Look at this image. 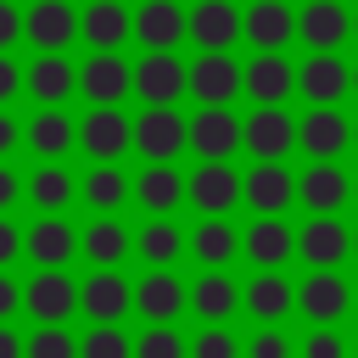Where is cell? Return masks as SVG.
<instances>
[{
    "label": "cell",
    "instance_id": "obj_1",
    "mask_svg": "<svg viewBox=\"0 0 358 358\" xmlns=\"http://www.w3.org/2000/svg\"><path fill=\"white\" fill-rule=\"evenodd\" d=\"M241 151H252V162H285L296 151V117L285 106H252L241 117Z\"/></svg>",
    "mask_w": 358,
    "mask_h": 358
},
{
    "label": "cell",
    "instance_id": "obj_2",
    "mask_svg": "<svg viewBox=\"0 0 358 358\" xmlns=\"http://www.w3.org/2000/svg\"><path fill=\"white\" fill-rule=\"evenodd\" d=\"M241 95H252V106H285L296 95V62L285 50H252V62H241Z\"/></svg>",
    "mask_w": 358,
    "mask_h": 358
},
{
    "label": "cell",
    "instance_id": "obj_3",
    "mask_svg": "<svg viewBox=\"0 0 358 358\" xmlns=\"http://www.w3.org/2000/svg\"><path fill=\"white\" fill-rule=\"evenodd\" d=\"M22 313L34 324H67L78 313V280L67 268H34V280L22 285Z\"/></svg>",
    "mask_w": 358,
    "mask_h": 358
},
{
    "label": "cell",
    "instance_id": "obj_4",
    "mask_svg": "<svg viewBox=\"0 0 358 358\" xmlns=\"http://www.w3.org/2000/svg\"><path fill=\"white\" fill-rule=\"evenodd\" d=\"M78 95L90 106H123V95H134V67L123 50H90L78 62Z\"/></svg>",
    "mask_w": 358,
    "mask_h": 358
},
{
    "label": "cell",
    "instance_id": "obj_5",
    "mask_svg": "<svg viewBox=\"0 0 358 358\" xmlns=\"http://www.w3.org/2000/svg\"><path fill=\"white\" fill-rule=\"evenodd\" d=\"M78 145L90 162H117L123 151H134V117L123 106H90L78 117Z\"/></svg>",
    "mask_w": 358,
    "mask_h": 358
},
{
    "label": "cell",
    "instance_id": "obj_6",
    "mask_svg": "<svg viewBox=\"0 0 358 358\" xmlns=\"http://www.w3.org/2000/svg\"><path fill=\"white\" fill-rule=\"evenodd\" d=\"M296 257L308 268H341L352 257V224H341V213H308L296 229Z\"/></svg>",
    "mask_w": 358,
    "mask_h": 358
},
{
    "label": "cell",
    "instance_id": "obj_7",
    "mask_svg": "<svg viewBox=\"0 0 358 358\" xmlns=\"http://www.w3.org/2000/svg\"><path fill=\"white\" fill-rule=\"evenodd\" d=\"M78 313L90 324H117L123 313H134V280L117 268H90L78 280Z\"/></svg>",
    "mask_w": 358,
    "mask_h": 358
},
{
    "label": "cell",
    "instance_id": "obj_8",
    "mask_svg": "<svg viewBox=\"0 0 358 358\" xmlns=\"http://www.w3.org/2000/svg\"><path fill=\"white\" fill-rule=\"evenodd\" d=\"M296 313L308 324H336L352 313V280L341 268H308V280L296 285Z\"/></svg>",
    "mask_w": 358,
    "mask_h": 358
},
{
    "label": "cell",
    "instance_id": "obj_9",
    "mask_svg": "<svg viewBox=\"0 0 358 358\" xmlns=\"http://www.w3.org/2000/svg\"><path fill=\"white\" fill-rule=\"evenodd\" d=\"M185 95H196L201 106H229L241 95V62L229 50H201L196 62H185Z\"/></svg>",
    "mask_w": 358,
    "mask_h": 358
},
{
    "label": "cell",
    "instance_id": "obj_10",
    "mask_svg": "<svg viewBox=\"0 0 358 358\" xmlns=\"http://www.w3.org/2000/svg\"><path fill=\"white\" fill-rule=\"evenodd\" d=\"M296 95L308 106H341V95H352V67L336 50H308L296 62Z\"/></svg>",
    "mask_w": 358,
    "mask_h": 358
},
{
    "label": "cell",
    "instance_id": "obj_11",
    "mask_svg": "<svg viewBox=\"0 0 358 358\" xmlns=\"http://www.w3.org/2000/svg\"><path fill=\"white\" fill-rule=\"evenodd\" d=\"M185 201L201 218H229L241 207V173L229 162H201V168L185 173Z\"/></svg>",
    "mask_w": 358,
    "mask_h": 358
},
{
    "label": "cell",
    "instance_id": "obj_12",
    "mask_svg": "<svg viewBox=\"0 0 358 358\" xmlns=\"http://www.w3.org/2000/svg\"><path fill=\"white\" fill-rule=\"evenodd\" d=\"M185 145H190L201 162H229V157L241 151V117H235L229 106H201V112H190V123H185Z\"/></svg>",
    "mask_w": 358,
    "mask_h": 358
},
{
    "label": "cell",
    "instance_id": "obj_13",
    "mask_svg": "<svg viewBox=\"0 0 358 358\" xmlns=\"http://www.w3.org/2000/svg\"><path fill=\"white\" fill-rule=\"evenodd\" d=\"M296 145L308 151V162H336L352 145V117L341 106H308L296 117Z\"/></svg>",
    "mask_w": 358,
    "mask_h": 358
},
{
    "label": "cell",
    "instance_id": "obj_14",
    "mask_svg": "<svg viewBox=\"0 0 358 358\" xmlns=\"http://www.w3.org/2000/svg\"><path fill=\"white\" fill-rule=\"evenodd\" d=\"M296 201V173L285 162H252L241 173V207H252L257 218H280Z\"/></svg>",
    "mask_w": 358,
    "mask_h": 358
},
{
    "label": "cell",
    "instance_id": "obj_15",
    "mask_svg": "<svg viewBox=\"0 0 358 358\" xmlns=\"http://www.w3.org/2000/svg\"><path fill=\"white\" fill-rule=\"evenodd\" d=\"M22 257H34V268H67L78 257V229L67 224V213H39L22 229Z\"/></svg>",
    "mask_w": 358,
    "mask_h": 358
},
{
    "label": "cell",
    "instance_id": "obj_16",
    "mask_svg": "<svg viewBox=\"0 0 358 358\" xmlns=\"http://www.w3.org/2000/svg\"><path fill=\"white\" fill-rule=\"evenodd\" d=\"M190 308V285L173 274V268H145L134 280V313L145 324H173L179 313Z\"/></svg>",
    "mask_w": 358,
    "mask_h": 358
},
{
    "label": "cell",
    "instance_id": "obj_17",
    "mask_svg": "<svg viewBox=\"0 0 358 358\" xmlns=\"http://www.w3.org/2000/svg\"><path fill=\"white\" fill-rule=\"evenodd\" d=\"M185 112L179 106H145L140 117H134V151L145 157V162H173L179 151H185Z\"/></svg>",
    "mask_w": 358,
    "mask_h": 358
},
{
    "label": "cell",
    "instance_id": "obj_18",
    "mask_svg": "<svg viewBox=\"0 0 358 358\" xmlns=\"http://www.w3.org/2000/svg\"><path fill=\"white\" fill-rule=\"evenodd\" d=\"M22 95H34L39 106H62L67 95H78V67L67 62V50H34V62L22 67Z\"/></svg>",
    "mask_w": 358,
    "mask_h": 358
},
{
    "label": "cell",
    "instance_id": "obj_19",
    "mask_svg": "<svg viewBox=\"0 0 358 358\" xmlns=\"http://www.w3.org/2000/svg\"><path fill=\"white\" fill-rule=\"evenodd\" d=\"M134 95L145 106H179V95H185V62H179V50H145L134 62Z\"/></svg>",
    "mask_w": 358,
    "mask_h": 358
},
{
    "label": "cell",
    "instance_id": "obj_20",
    "mask_svg": "<svg viewBox=\"0 0 358 358\" xmlns=\"http://www.w3.org/2000/svg\"><path fill=\"white\" fill-rule=\"evenodd\" d=\"M241 257L252 268H285L296 257V229L285 218H257L252 213V224L241 229Z\"/></svg>",
    "mask_w": 358,
    "mask_h": 358
},
{
    "label": "cell",
    "instance_id": "obj_21",
    "mask_svg": "<svg viewBox=\"0 0 358 358\" xmlns=\"http://www.w3.org/2000/svg\"><path fill=\"white\" fill-rule=\"evenodd\" d=\"M22 39L34 50H67L78 39V11L73 0H34L22 11Z\"/></svg>",
    "mask_w": 358,
    "mask_h": 358
},
{
    "label": "cell",
    "instance_id": "obj_22",
    "mask_svg": "<svg viewBox=\"0 0 358 358\" xmlns=\"http://www.w3.org/2000/svg\"><path fill=\"white\" fill-rule=\"evenodd\" d=\"M296 201L308 213H341L352 201V173L341 162H308L296 173Z\"/></svg>",
    "mask_w": 358,
    "mask_h": 358
},
{
    "label": "cell",
    "instance_id": "obj_23",
    "mask_svg": "<svg viewBox=\"0 0 358 358\" xmlns=\"http://www.w3.org/2000/svg\"><path fill=\"white\" fill-rule=\"evenodd\" d=\"M129 252H134V229L117 213H95L78 229V257H90V268H117Z\"/></svg>",
    "mask_w": 358,
    "mask_h": 358
},
{
    "label": "cell",
    "instance_id": "obj_24",
    "mask_svg": "<svg viewBox=\"0 0 358 358\" xmlns=\"http://www.w3.org/2000/svg\"><path fill=\"white\" fill-rule=\"evenodd\" d=\"M22 145H28L39 162H62V157L78 145V117H67L62 106H39V112L22 123Z\"/></svg>",
    "mask_w": 358,
    "mask_h": 358
},
{
    "label": "cell",
    "instance_id": "obj_25",
    "mask_svg": "<svg viewBox=\"0 0 358 358\" xmlns=\"http://www.w3.org/2000/svg\"><path fill=\"white\" fill-rule=\"evenodd\" d=\"M241 308H246L257 324H280L285 313H296V285H291L280 268H257V274L241 285Z\"/></svg>",
    "mask_w": 358,
    "mask_h": 358
},
{
    "label": "cell",
    "instance_id": "obj_26",
    "mask_svg": "<svg viewBox=\"0 0 358 358\" xmlns=\"http://www.w3.org/2000/svg\"><path fill=\"white\" fill-rule=\"evenodd\" d=\"M241 39L257 50H285L296 39V11L285 0H252L241 11Z\"/></svg>",
    "mask_w": 358,
    "mask_h": 358
},
{
    "label": "cell",
    "instance_id": "obj_27",
    "mask_svg": "<svg viewBox=\"0 0 358 358\" xmlns=\"http://www.w3.org/2000/svg\"><path fill=\"white\" fill-rule=\"evenodd\" d=\"M185 39H196L201 50H229L241 39V11L235 0H196L185 11Z\"/></svg>",
    "mask_w": 358,
    "mask_h": 358
},
{
    "label": "cell",
    "instance_id": "obj_28",
    "mask_svg": "<svg viewBox=\"0 0 358 358\" xmlns=\"http://www.w3.org/2000/svg\"><path fill=\"white\" fill-rule=\"evenodd\" d=\"M296 39L308 50H336V45L352 39V11L341 0H308L296 11Z\"/></svg>",
    "mask_w": 358,
    "mask_h": 358
},
{
    "label": "cell",
    "instance_id": "obj_29",
    "mask_svg": "<svg viewBox=\"0 0 358 358\" xmlns=\"http://www.w3.org/2000/svg\"><path fill=\"white\" fill-rule=\"evenodd\" d=\"M129 34H134V11H129L123 0H90V6L78 11V39H84L90 50H117Z\"/></svg>",
    "mask_w": 358,
    "mask_h": 358
},
{
    "label": "cell",
    "instance_id": "obj_30",
    "mask_svg": "<svg viewBox=\"0 0 358 358\" xmlns=\"http://www.w3.org/2000/svg\"><path fill=\"white\" fill-rule=\"evenodd\" d=\"M190 313L201 324H229L241 313V280H229V268H207L190 285Z\"/></svg>",
    "mask_w": 358,
    "mask_h": 358
},
{
    "label": "cell",
    "instance_id": "obj_31",
    "mask_svg": "<svg viewBox=\"0 0 358 358\" xmlns=\"http://www.w3.org/2000/svg\"><path fill=\"white\" fill-rule=\"evenodd\" d=\"M129 196H134L151 218H162V213H173V207L185 201V173H179L173 162H145V168L134 173Z\"/></svg>",
    "mask_w": 358,
    "mask_h": 358
},
{
    "label": "cell",
    "instance_id": "obj_32",
    "mask_svg": "<svg viewBox=\"0 0 358 358\" xmlns=\"http://www.w3.org/2000/svg\"><path fill=\"white\" fill-rule=\"evenodd\" d=\"M134 39L145 50H173L185 39V6L179 0H140L134 6Z\"/></svg>",
    "mask_w": 358,
    "mask_h": 358
},
{
    "label": "cell",
    "instance_id": "obj_33",
    "mask_svg": "<svg viewBox=\"0 0 358 358\" xmlns=\"http://www.w3.org/2000/svg\"><path fill=\"white\" fill-rule=\"evenodd\" d=\"M185 252H196L201 268H229L241 257V229L229 218H201L190 235H185Z\"/></svg>",
    "mask_w": 358,
    "mask_h": 358
},
{
    "label": "cell",
    "instance_id": "obj_34",
    "mask_svg": "<svg viewBox=\"0 0 358 358\" xmlns=\"http://www.w3.org/2000/svg\"><path fill=\"white\" fill-rule=\"evenodd\" d=\"M22 201H34L39 213H67L78 201V179L62 168V162H39L28 179H22Z\"/></svg>",
    "mask_w": 358,
    "mask_h": 358
},
{
    "label": "cell",
    "instance_id": "obj_35",
    "mask_svg": "<svg viewBox=\"0 0 358 358\" xmlns=\"http://www.w3.org/2000/svg\"><path fill=\"white\" fill-rule=\"evenodd\" d=\"M129 173L117 168V162H90V173L78 179V201L90 207V213H117L123 201H129Z\"/></svg>",
    "mask_w": 358,
    "mask_h": 358
},
{
    "label": "cell",
    "instance_id": "obj_36",
    "mask_svg": "<svg viewBox=\"0 0 358 358\" xmlns=\"http://www.w3.org/2000/svg\"><path fill=\"white\" fill-rule=\"evenodd\" d=\"M134 252L145 257V268H173V263H179V252H185V229L173 224V213L145 218V224L134 229Z\"/></svg>",
    "mask_w": 358,
    "mask_h": 358
},
{
    "label": "cell",
    "instance_id": "obj_37",
    "mask_svg": "<svg viewBox=\"0 0 358 358\" xmlns=\"http://www.w3.org/2000/svg\"><path fill=\"white\" fill-rule=\"evenodd\" d=\"M78 358H134V336L123 324H90L78 336Z\"/></svg>",
    "mask_w": 358,
    "mask_h": 358
},
{
    "label": "cell",
    "instance_id": "obj_38",
    "mask_svg": "<svg viewBox=\"0 0 358 358\" xmlns=\"http://www.w3.org/2000/svg\"><path fill=\"white\" fill-rule=\"evenodd\" d=\"M22 358H78V336L67 324H34V336H22Z\"/></svg>",
    "mask_w": 358,
    "mask_h": 358
},
{
    "label": "cell",
    "instance_id": "obj_39",
    "mask_svg": "<svg viewBox=\"0 0 358 358\" xmlns=\"http://www.w3.org/2000/svg\"><path fill=\"white\" fill-rule=\"evenodd\" d=\"M134 358H190V341L173 324H145L134 336Z\"/></svg>",
    "mask_w": 358,
    "mask_h": 358
},
{
    "label": "cell",
    "instance_id": "obj_40",
    "mask_svg": "<svg viewBox=\"0 0 358 358\" xmlns=\"http://www.w3.org/2000/svg\"><path fill=\"white\" fill-rule=\"evenodd\" d=\"M296 358H352V341H347L336 324H308V336H302Z\"/></svg>",
    "mask_w": 358,
    "mask_h": 358
},
{
    "label": "cell",
    "instance_id": "obj_41",
    "mask_svg": "<svg viewBox=\"0 0 358 358\" xmlns=\"http://www.w3.org/2000/svg\"><path fill=\"white\" fill-rule=\"evenodd\" d=\"M190 358H241V336L229 324H201L190 336Z\"/></svg>",
    "mask_w": 358,
    "mask_h": 358
},
{
    "label": "cell",
    "instance_id": "obj_42",
    "mask_svg": "<svg viewBox=\"0 0 358 358\" xmlns=\"http://www.w3.org/2000/svg\"><path fill=\"white\" fill-rule=\"evenodd\" d=\"M241 358H296V341L280 324H257V336H246Z\"/></svg>",
    "mask_w": 358,
    "mask_h": 358
},
{
    "label": "cell",
    "instance_id": "obj_43",
    "mask_svg": "<svg viewBox=\"0 0 358 358\" xmlns=\"http://www.w3.org/2000/svg\"><path fill=\"white\" fill-rule=\"evenodd\" d=\"M22 95V62L11 50H0V106H11Z\"/></svg>",
    "mask_w": 358,
    "mask_h": 358
},
{
    "label": "cell",
    "instance_id": "obj_44",
    "mask_svg": "<svg viewBox=\"0 0 358 358\" xmlns=\"http://www.w3.org/2000/svg\"><path fill=\"white\" fill-rule=\"evenodd\" d=\"M22 313V280H11V268H0V324H11Z\"/></svg>",
    "mask_w": 358,
    "mask_h": 358
},
{
    "label": "cell",
    "instance_id": "obj_45",
    "mask_svg": "<svg viewBox=\"0 0 358 358\" xmlns=\"http://www.w3.org/2000/svg\"><path fill=\"white\" fill-rule=\"evenodd\" d=\"M22 257V229L11 224V213H0V268H11Z\"/></svg>",
    "mask_w": 358,
    "mask_h": 358
},
{
    "label": "cell",
    "instance_id": "obj_46",
    "mask_svg": "<svg viewBox=\"0 0 358 358\" xmlns=\"http://www.w3.org/2000/svg\"><path fill=\"white\" fill-rule=\"evenodd\" d=\"M17 201H22V173L11 162H0V213H11Z\"/></svg>",
    "mask_w": 358,
    "mask_h": 358
},
{
    "label": "cell",
    "instance_id": "obj_47",
    "mask_svg": "<svg viewBox=\"0 0 358 358\" xmlns=\"http://www.w3.org/2000/svg\"><path fill=\"white\" fill-rule=\"evenodd\" d=\"M17 39H22V11L11 0H0V50H11Z\"/></svg>",
    "mask_w": 358,
    "mask_h": 358
},
{
    "label": "cell",
    "instance_id": "obj_48",
    "mask_svg": "<svg viewBox=\"0 0 358 358\" xmlns=\"http://www.w3.org/2000/svg\"><path fill=\"white\" fill-rule=\"evenodd\" d=\"M17 145H22V123H17V117H11L6 106H0V162H6V157H11Z\"/></svg>",
    "mask_w": 358,
    "mask_h": 358
},
{
    "label": "cell",
    "instance_id": "obj_49",
    "mask_svg": "<svg viewBox=\"0 0 358 358\" xmlns=\"http://www.w3.org/2000/svg\"><path fill=\"white\" fill-rule=\"evenodd\" d=\"M0 358H22V336L11 324H0Z\"/></svg>",
    "mask_w": 358,
    "mask_h": 358
},
{
    "label": "cell",
    "instance_id": "obj_50",
    "mask_svg": "<svg viewBox=\"0 0 358 358\" xmlns=\"http://www.w3.org/2000/svg\"><path fill=\"white\" fill-rule=\"evenodd\" d=\"M352 95H358V62H352Z\"/></svg>",
    "mask_w": 358,
    "mask_h": 358
},
{
    "label": "cell",
    "instance_id": "obj_51",
    "mask_svg": "<svg viewBox=\"0 0 358 358\" xmlns=\"http://www.w3.org/2000/svg\"><path fill=\"white\" fill-rule=\"evenodd\" d=\"M352 201H358V173H352Z\"/></svg>",
    "mask_w": 358,
    "mask_h": 358
},
{
    "label": "cell",
    "instance_id": "obj_52",
    "mask_svg": "<svg viewBox=\"0 0 358 358\" xmlns=\"http://www.w3.org/2000/svg\"><path fill=\"white\" fill-rule=\"evenodd\" d=\"M352 39H358V11H352Z\"/></svg>",
    "mask_w": 358,
    "mask_h": 358
},
{
    "label": "cell",
    "instance_id": "obj_53",
    "mask_svg": "<svg viewBox=\"0 0 358 358\" xmlns=\"http://www.w3.org/2000/svg\"><path fill=\"white\" fill-rule=\"evenodd\" d=\"M352 145H358V117H352Z\"/></svg>",
    "mask_w": 358,
    "mask_h": 358
},
{
    "label": "cell",
    "instance_id": "obj_54",
    "mask_svg": "<svg viewBox=\"0 0 358 358\" xmlns=\"http://www.w3.org/2000/svg\"><path fill=\"white\" fill-rule=\"evenodd\" d=\"M352 257H358V229H352Z\"/></svg>",
    "mask_w": 358,
    "mask_h": 358
},
{
    "label": "cell",
    "instance_id": "obj_55",
    "mask_svg": "<svg viewBox=\"0 0 358 358\" xmlns=\"http://www.w3.org/2000/svg\"><path fill=\"white\" fill-rule=\"evenodd\" d=\"M352 308H358V285H352Z\"/></svg>",
    "mask_w": 358,
    "mask_h": 358
},
{
    "label": "cell",
    "instance_id": "obj_56",
    "mask_svg": "<svg viewBox=\"0 0 358 358\" xmlns=\"http://www.w3.org/2000/svg\"><path fill=\"white\" fill-rule=\"evenodd\" d=\"M352 358H358V341H352Z\"/></svg>",
    "mask_w": 358,
    "mask_h": 358
}]
</instances>
